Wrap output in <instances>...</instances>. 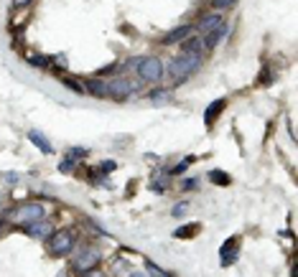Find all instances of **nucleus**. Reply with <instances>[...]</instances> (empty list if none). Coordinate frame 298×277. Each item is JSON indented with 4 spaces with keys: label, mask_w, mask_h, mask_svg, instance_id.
Listing matches in <instances>:
<instances>
[{
    "label": "nucleus",
    "mask_w": 298,
    "mask_h": 277,
    "mask_svg": "<svg viewBox=\"0 0 298 277\" xmlns=\"http://www.w3.org/2000/svg\"><path fill=\"white\" fill-rule=\"evenodd\" d=\"M199 66H201V56H199V54L181 51L178 56H173V59H171V64H168V74H171L178 84H181V82H186Z\"/></svg>",
    "instance_id": "f257e3e1"
},
{
    "label": "nucleus",
    "mask_w": 298,
    "mask_h": 277,
    "mask_svg": "<svg viewBox=\"0 0 298 277\" xmlns=\"http://www.w3.org/2000/svg\"><path fill=\"white\" fill-rule=\"evenodd\" d=\"M49 247H51V254L56 257H66L74 249V231L71 229H59L49 237Z\"/></svg>",
    "instance_id": "f03ea898"
},
{
    "label": "nucleus",
    "mask_w": 298,
    "mask_h": 277,
    "mask_svg": "<svg viewBox=\"0 0 298 277\" xmlns=\"http://www.w3.org/2000/svg\"><path fill=\"white\" fill-rule=\"evenodd\" d=\"M10 219H13V224H23V226H28V224L38 222V219H43V206H41V203H36V201H31V203H21V206L10 214Z\"/></svg>",
    "instance_id": "7ed1b4c3"
},
{
    "label": "nucleus",
    "mask_w": 298,
    "mask_h": 277,
    "mask_svg": "<svg viewBox=\"0 0 298 277\" xmlns=\"http://www.w3.org/2000/svg\"><path fill=\"white\" fill-rule=\"evenodd\" d=\"M138 74L143 82H151V84H158L163 79V61L158 59V56H148V59L138 61Z\"/></svg>",
    "instance_id": "20e7f679"
},
{
    "label": "nucleus",
    "mask_w": 298,
    "mask_h": 277,
    "mask_svg": "<svg viewBox=\"0 0 298 277\" xmlns=\"http://www.w3.org/2000/svg\"><path fill=\"white\" fill-rule=\"evenodd\" d=\"M138 86H140V84H132L130 79L115 77V79L107 82V97H112V99H125V97H130L132 92H135Z\"/></svg>",
    "instance_id": "39448f33"
},
{
    "label": "nucleus",
    "mask_w": 298,
    "mask_h": 277,
    "mask_svg": "<svg viewBox=\"0 0 298 277\" xmlns=\"http://www.w3.org/2000/svg\"><path fill=\"white\" fill-rule=\"evenodd\" d=\"M97 262H99V249H95V247H87V249H84L77 259H74L71 270L77 272V275H84V272H89V270H95Z\"/></svg>",
    "instance_id": "423d86ee"
},
{
    "label": "nucleus",
    "mask_w": 298,
    "mask_h": 277,
    "mask_svg": "<svg viewBox=\"0 0 298 277\" xmlns=\"http://www.w3.org/2000/svg\"><path fill=\"white\" fill-rule=\"evenodd\" d=\"M237 257H240V239L237 237H230L225 244L219 247V259H222V265L230 267L237 262Z\"/></svg>",
    "instance_id": "0eeeda50"
},
{
    "label": "nucleus",
    "mask_w": 298,
    "mask_h": 277,
    "mask_svg": "<svg viewBox=\"0 0 298 277\" xmlns=\"http://www.w3.org/2000/svg\"><path fill=\"white\" fill-rule=\"evenodd\" d=\"M225 107H227V99H214L212 105L204 110V122H206V127L214 125V120L222 114V110H225Z\"/></svg>",
    "instance_id": "6e6552de"
},
{
    "label": "nucleus",
    "mask_w": 298,
    "mask_h": 277,
    "mask_svg": "<svg viewBox=\"0 0 298 277\" xmlns=\"http://www.w3.org/2000/svg\"><path fill=\"white\" fill-rule=\"evenodd\" d=\"M26 231H28L31 237H36V239H46V237H51V224H49V222H43V219H38V222L28 224Z\"/></svg>",
    "instance_id": "1a4fd4ad"
},
{
    "label": "nucleus",
    "mask_w": 298,
    "mask_h": 277,
    "mask_svg": "<svg viewBox=\"0 0 298 277\" xmlns=\"http://www.w3.org/2000/svg\"><path fill=\"white\" fill-rule=\"evenodd\" d=\"M28 140H31V142L36 145V148H38L43 155H51V153H54L51 142L46 140V135H43V133H38V130H31V133H28Z\"/></svg>",
    "instance_id": "9d476101"
},
{
    "label": "nucleus",
    "mask_w": 298,
    "mask_h": 277,
    "mask_svg": "<svg viewBox=\"0 0 298 277\" xmlns=\"http://www.w3.org/2000/svg\"><path fill=\"white\" fill-rule=\"evenodd\" d=\"M225 33H227V26H225V23L217 26V28H212V31L204 36V49H214L217 43H219L222 38H225Z\"/></svg>",
    "instance_id": "9b49d317"
},
{
    "label": "nucleus",
    "mask_w": 298,
    "mask_h": 277,
    "mask_svg": "<svg viewBox=\"0 0 298 277\" xmlns=\"http://www.w3.org/2000/svg\"><path fill=\"white\" fill-rule=\"evenodd\" d=\"M191 31H194L191 26H181V28H173V31H171V33H166V36H163L161 41L166 43V46H171V43H178V41H184V38H186V36H189Z\"/></svg>",
    "instance_id": "f8f14e48"
},
{
    "label": "nucleus",
    "mask_w": 298,
    "mask_h": 277,
    "mask_svg": "<svg viewBox=\"0 0 298 277\" xmlns=\"http://www.w3.org/2000/svg\"><path fill=\"white\" fill-rule=\"evenodd\" d=\"M217 26H222V13H209V16H204V18H201V23H199V33L206 36V33H209L212 28H217Z\"/></svg>",
    "instance_id": "ddd939ff"
},
{
    "label": "nucleus",
    "mask_w": 298,
    "mask_h": 277,
    "mask_svg": "<svg viewBox=\"0 0 298 277\" xmlns=\"http://www.w3.org/2000/svg\"><path fill=\"white\" fill-rule=\"evenodd\" d=\"M199 231H201V226H199L197 222H191V224L178 226V229L173 231V237H176V239H191V237H197Z\"/></svg>",
    "instance_id": "4468645a"
},
{
    "label": "nucleus",
    "mask_w": 298,
    "mask_h": 277,
    "mask_svg": "<svg viewBox=\"0 0 298 277\" xmlns=\"http://www.w3.org/2000/svg\"><path fill=\"white\" fill-rule=\"evenodd\" d=\"M87 92L95 94V97H107V82H102L99 77L87 79Z\"/></svg>",
    "instance_id": "2eb2a0df"
},
{
    "label": "nucleus",
    "mask_w": 298,
    "mask_h": 277,
    "mask_svg": "<svg viewBox=\"0 0 298 277\" xmlns=\"http://www.w3.org/2000/svg\"><path fill=\"white\" fill-rule=\"evenodd\" d=\"M209 181L212 183H217V186H230L232 183V176H230V173H225V170H209Z\"/></svg>",
    "instance_id": "dca6fc26"
},
{
    "label": "nucleus",
    "mask_w": 298,
    "mask_h": 277,
    "mask_svg": "<svg viewBox=\"0 0 298 277\" xmlns=\"http://www.w3.org/2000/svg\"><path fill=\"white\" fill-rule=\"evenodd\" d=\"M184 51H191V54H199L201 56L204 54V38H199V36L197 38H189L184 43Z\"/></svg>",
    "instance_id": "f3484780"
},
{
    "label": "nucleus",
    "mask_w": 298,
    "mask_h": 277,
    "mask_svg": "<svg viewBox=\"0 0 298 277\" xmlns=\"http://www.w3.org/2000/svg\"><path fill=\"white\" fill-rule=\"evenodd\" d=\"M151 99L156 102V105H166V102L171 99V92H166V89H158V92H153V94H151Z\"/></svg>",
    "instance_id": "a211bd4d"
},
{
    "label": "nucleus",
    "mask_w": 298,
    "mask_h": 277,
    "mask_svg": "<svg viewBox=\"0 0 298 277\" xmlns=\"http://www.w3.org/2000/svg\"><path fill=\"white\" fill-rule=\"evenodd\" d=\"M28 64H31V66H38V69H43V66H49V59H46V56H41V54H33L31 59H28Z\"/></svg>",
    "instance_id": "6ab92c4d"
},
{
    "label": "nucleus",
    "mask_w": 298,
    "mask_h": 277,
    "mask_svg": "<svg viewBox=\"0 0 298 277\" xmlns=\"http://www.w3.org/2000/svg\"><path fill=\"white\" fill-rule=\"evenodd\" d=\"M194 160H197V158H194V155H189V158L184 160V163H178V166H173V168H171V173H173V176H178V173H184V170H186V168H189V166L194 163Z\"/></svg>",
    "instance_id": "aec40b11"
},
{
    "label": "nucleus",
    "mask_w": 298,
    "mask_h": 277,
    "mask_svg": "<svg viewBox=\"0 0 298 277\" xmlns=\"http://www.w3.org/2000/svg\"><path fill=\"white\" fill-rule=\"evenodd\" d=\"M212 5L222 13V10H227V8H232V5H237V0H212Z\"/></svg>",
    "instance_id": "412c9836"
},
{
    "label": "nucleus",
    "mask_w": 298,
    "mask_h": 277,
    "mask_svg": "<svg viewBox=\"0 0 298 277\" xmlns=\"http://www.w3.org/2000/svg\"><path fill=\"white\" fill-rule=\"evenodd\" d=\"M74 163H77V160H71V158H64L62 163H59V170H62V173H71V170H74Z\"/></svg>",
    "instance_id": "4be33fe9"
},
{
    "label": "nucleus",
    "mask_w": 298,
    "mask_h": 277,
    "mask_svg": "<svg viewBox=\"0 0 298 277\" xmlns=\"http://www.w3.org/2000/svg\"><path fill=\"white\" fill-rule=\"evenodd\" d=\"M148 270H151V275H156V277H173V275H168V272H163L161 267H156L153 262H148Z\"/></svg>",
    "instance_id": "5701e85b"
},
{
    "label": "nucleus",
    "mask_w": 298,
    "mask_h": 277,
    "mask_svg": "<svg viewBox=\"0 0 298 277\" xmlns=\"http://www.w3.org/2000/svg\"><path fill=\"white\" fill-rule=\"evenodd\" d=\"M64 84L69 86V89H74V92H77V94H82V92H84V86H82L79 82H71V79H64Z\"/></svg>",
    "instance_id": "b1692460"
},
{
    "label": "nucleus",
    "mask_w": 298,
    "mask_h": 277,
    "mask_svg": "<svg viewBox=\"0 0 298 277\" xmlns=\"http://www.w3.org/2000/svg\"><path fill=\"white\" fill-rule=\"evenodd\" d=\"M66 158H71V160H74V158H87V150H84V148H71Z\"/></svg>",
    "instance_id": "393cba45"
},
{
    "label": "nucleus",
    "mask_w": 298,
    "mask_h": 277,
    "mask_svg": "<svg viewBox=\"0 0 298 277\" xmlns=\"http://www.w3.org/2000/svg\"><path fill=\"white\" fill-rule=\"evenodd\" d=\"M186 209H189V203H176V206H173V216H181V214H186Z\"/></svg>",
    "instance_id": "a878e982"
},
{
    "label": "nucleus",
    "mask_w": 298,
    "mask_h": 277,
    "mask_svg": "<svg viewBox=\"0 0 298 277\" xmlns=\"http://www.w3.org/2000/svg\"><path fill=\"white\" fill-rule=\"evenodd\" d=\"M115 168H117L115 160H107V163H102V173H110V170H115Z\"/></svg>",
    "instance_id": "bb28decb"
},
{
    "label": "nucleus",
    "mask_w": 298,
    "mask_h": 277,
    "mask_svg": "<svg viewBox=\"0 0 298 277\" xmlns=\"http://www.w3.org/2000/svg\"><path fill=\"white\" fill-rule=\"evenodd\" d=\"M197 186H199V183H197V178H189V181L184 183V188H186V191H194Z\"/></svg>",
    "instance_id": "cd10ccee"
},
{
    "label": "nucleus",
    "mask_w": 298,
    "mask_h": 277,
    "mask_svg": "<svg viewBox=\"0 0 298 277\" xmlns=\"http://www.w3.org/2000/svg\"><path fill=\"white\" fill-rule=\"evenodd\" d=\"M84 277H105L102 272H95V270H89V272H84Z\"/></svg>",
    "instance_id": "c85d7f7f"
},
{
    "label": "nucleus",
    "mask_w": 298,
    "mask_h": 277,
    "mask_svg": "<svg viewBox=\"0 0 298 277\" xmlns=\"http://www.w3.org/2000/svg\"><path fill=\"white\" fill-rule=\"evenodd\" d=\"M28 3H31V0H16V3H13V5H16V8H26Z\"/></svg>",
    "instance_id": "c756f323"
},
{
    "label": "nucleus",
    "mask_w": 298,
    "mask_h": 277,
    "mask_svg": "<svg viewBox=\"0 0 298 277\" xmlns=\"http://www.w3.org/2000/svg\"><path fill=\"white\" fill-rule=\"evenodd\" d=\"M130 277H148V275H143V272H132Z\"/></svg>",
    "instance_id": "7c9ffc66"
},
{
    "label": "nucleus",
    "mask_w": 298,
    "mask_h": 277,
    "mask_svg": "<svg viewBox=\"0 0 298 277\" xmlns=\"http://www.w3.org/2000/svg\"><path fill=\"white\" fill-rule=\"evenodd\" d=\"M0 226H3V222H0Z\"/></svg>",
    "instance_id": "2f4dec72"
}]
</instances>
